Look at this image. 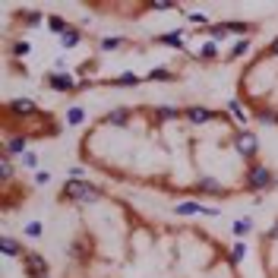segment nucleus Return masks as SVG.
<instances>
[{
    "label": "nucleus",
    "mask_w": 278,
    "mask_h": 278,
    "mask_svg": "<svg viewBox=\"0 0 278 278\" xmlns=\"http://www.w3.org/2000/svg\"><path fill=\"white\" fill-rule=\"evenodd\" d=\"M25 152H29V136H16L13 142L6 145V155H19V158H22Z\"/></svg>",
    "instance_id": "39448f33"
},
{
    "label": "nucleus",
    "mask_w": 278,
    "mask_h": 278,
    "mask_svg": "<svg viewBox=\"0 0 278 278\" xmlns=\"http://www.w3.org/2000/svg\"><path fill=\"white\" fill-rule=\"evenodd\" d=\"M250 231H253V221H250V218H240V221H234V234H237V237H247Z\"/></svg>",
    "instance_id": "9b49d317"
},
{
    "label": "nucleus",
    "mask_w": 278,
    "mask_h": 278,
    "mask_svg": "<svg viewBox=\"0 0 278 278\" xmlns=\"http://www.w3.org/2000/svg\"><path fill=\"white\" fill-rule=\"evenodd\" d=\"M259 120H263V124H278V117H272L269 111H259Z\"/></svg>",
    "instance_id": "cd10ccee"
},
{
    "label": "nucleus",
    "mask_w": 278,
    "mask_h": 278,
    "mask_svg": "<svg viewBox=\"0 0 278 278\" xmlns=\"http://www.w3.org/2000/svg\"><path fill=\"white\" fill-rule=\"evenodd\" d=\"M67 196L70 199H82V203H95L101 196V190H95L92 184H79V180H70L67 184Z\"/></svg>",
    "instance_id": "f257e3e1"
},
{
    "label": "nucleus",
    "mask_w": 278,
    "mask_h": 278,
    "mask_svg": "<svg viewBox=\"0 0 278 278\" xmlns=\"http://www.w3.org/2000/svg\"><path fill=\"white\" fill-rule=\"evenodd\" d=\"M48 180H51L48 171H38V174H35V184H48Z\"/></svg>",
    "instance_id": "c85d7f7f"
},
{
    "label": "nucleus",
    "mask_w": 278,
    "mask_h": 278,
    "mask_svg": "<svg viewBox=\"0 0 278 278\" xmlns=\"http://www.w3.org/2000/svg\"><path fill=\"white\" fill-rule=\"evenodd\" d=\"M82 117H85V111H82V108H70V111H67V124H73V127H76V124H82Z\"/></svg>",
    "instance_id": "4468645a"
},
{
    "label": "nucleus",
    "mask_w": 278,
    "mask_h": 278,
    "mask_svg": "<svg viewBox=\"0 0 278 278\" xmlns=\"http://www.w3.org/2000/svg\"><path fill=\"white\" fill-rule=\"evenodd\" d=\"M269 184H272V171L266 168V164H253L247 174V187L250 190H266Z\"/></svg>",
    "instance_id": "f03ea898"
},
{
    "label": "nucleus",
    "mask_w": 278,
    "mask_h": 278,
    "mask_svg": "<svg viewBox=\"0 0 278 278\" xmlns=\"http://www.w3.org/2000/svg\"><path fill=\"white\" fill-rule=\"evenodd\" d=\"M13 111H35V104L29 98H19V101H13Z\"/></svg>",
    "instance_id": "aec40b11"
},
{
    "label": "nucleus",
    "mask_w": 278,
    "mask_h": 278,
    "mask_svg": "<svg viewBox=\"0 0 278 278\" xmlns=\"http://www.w3.org/2000/svg\"><path fill=\"white\" fill-rule=\"evenodd\" d=\"M35 164H38L35 152H25V155H22V168H35Z\"/></svg>",
    "instance_id": "5701e85b"
},
{
    "label": "nucleus",
    "mask_w": 278,
    "mask_h": 278,
    "mask_svg": "<svg viewBox=\"0 0 278 278\" xmlns=\"http://www.w3.org/2000/svg\"><path fill=\"white\" fill-rule=\"evenodd\" d=\"M174 215H218V208H208V206H199V203H184L174 208Z\"/></svg>",
    "instance_id": "7ed1b4c3"
},
{
    "label": "nucleus",
    "mask_w": 278,
    "mask_h": 278,
    "mask_svg": "<svg viewBox=\"0 0 278 278\" xmlns=\"http://www.w3.org/2000/svg\"><path fill=\"white\" fill-rule=\"evenodd\" d=\"M60 41H64V48H73V45H79V32H76V29H67L64 35H60Z\"/></svg>",
    "instance_id": "f8f14e48"
},
{
    "label": "nucleus",
    "mask_w": 278,
    "mask_h": 278,
    "mask_svg": "<svg viewBox=\"0 0 278 278\" xmlns=\"http://www.w3.org/2000/svg\"><path fill=\"white\" fill-rule=\"evenodd\" d=\"M215 54H218L215 41H206V45H199V57H215Z\"/></svg>",
    "instance_id": "2eb2a0df"
},
{
    "label": "nucleus",
    "mask_w": 278,
    "mask_h": 278,
    "mask_svg": "<svg viewBox=\"0 0 278 278\" xmlns=\"http://www.w3.org/2000/svg\"><path fill=\"white\" fill-rule=\"evenodd\" d=\"M247 51H250V38H243L240 45H237V48L231 51V57H240V54H247Z\"/></svg>",
    "instance_id": "412c9836"
},
{
    "label": "nucleus",
    "mask_w": 278,
    "mask_h": 278,
    "mask_svg": "<svg viewBox=\"0 0 278 278\" xmlns=\"http://www.w3.org/2000/svg\"><path fill=\"white\" fill-rule=\"evenodd\" d=\"M269 237H272V240L278 237V224H272V231H269Z\"/></svg>",
    "instance_id": "7c9ffc66"
},
{
    "label": "nucleus",
    "mask_w": 278,
    "mask_h": 278,
    "mask_svg": "<svg viewBox=\"0 0 278 278\" xmlns=\"http://www.w3.org/2000/svg\"><path fill=\"white\" fill-rule=\"evenodd\" d=\"M269 51H272V54H278V41H272V45H269Z\"/></svg>",
    "instance_id": "2f4dec72"
},
{
    "label": "nucleus",
    "mask_w": 278,
    "mask_h": 278,
    "mask_svg": "<svg viewBox=\"0 0 278 278\" xmlns=\"http://www.w3.org/2000/svg\"><path fill=\"white\" fill-rule=\"evenodd\" d=\"M171 70H155V73H149V79H171Z\"/></svg>",
    "instance_id": "a878e982"
},
{
    "label": "nucleus",
    "mask_w": 278,
    "mask_h": 278,
    "mask_svg": "<svg viewBox=\"0 0 278 278\" xmlns=\"http://www.w3.org/2000/svg\"><path fill=\"white\" fill-rule=\"evenodd\" d=\"M243 256H247V243H243V240H237V243H234V250H231V263L237 266Z\"/></svg>",
    "instance_id": "ddd939ff"
},
{
    "label": "nucleus",
    "mask_w": 278,
    "mask_h": 278,
    "mask_svg": "<svg viewBox=\"0 0 278 278\" xmlns=\"http://www.w3.org/2000/svg\"><path fill=\"white\" fill-rule=\"evenodd\" d=\"M161 45H171V48H184V35H180V32H168V35H161Z\"/></svg>",
    "instance_id": "9d476101"
},
{
    "label": "nucleus",
    "mask_w": 278,
    "mask_h": 278,
    "mask_svg": "<svg viewBox=\"0 0 278 278\" xmlns=\"http://www.w3.org/2000/svg\"><path fill=\"white\" fill-rule=\"evenodd\" d=\"M0 171H3V180H10L13 168H10V158H6V155H3V161H0Z\"/></svg>",
    "instance_id": "bb28decb"
},
{
    "label": "nucleus",
    "mask_w": 278,
    "mask_h": 278,
    "mask_svg": "<svg viewBox=\"0 0 278 278\" xmlns=\"http://www.w3.org/2000/svg\"><path fill=\"white\" fill-rule=\"evenodd\" d=\"M48 29H51V32H60V35H64V32H67V25H64V19L51 16V19H48Z\"/></svg>",
    "instance_id": "f3484780"
},
{
    "label": "nucleus",
    "mask_w": 278,
    "mask_h": 278,
    "mask_svg": "<svg viewBox=\"0 0 278 278\" xmlns=\"http://www.w3.org/2000/svg\"><path fill=\"white\" fill-rule=\"evenodd\" d=\"M228 108H231V114L237 117V120H247V114L240 111V101H228Z\"/></svg>",
    "instance_id": "4be33fe9"
},
{
    "label": "nucleus",
    "mask_w": 278,
    "mask_h": 278,
    "mask_svg": "<svg viewBox=\"0 0 278 278\" xmlns=\"http://www.w3.org/2000/svg\"><path fill=\"white\" fill-rule=\"evenodd\" d=\"M196 190H199V193H224L221 184H218V180H212V177H203L196 184Z\"/></svg>",
    "instance_id": "0eeeda50"
},
{
    "label": "nucleus",
    "mask_w": 278,
    "mask_h": 278,
    "mask_svg": "<svg viewBox=\"0 0 278 278\" xmlns=\"http://www.w3.org/2000/svg\"><path fill=\"white\" fill-rule=\"evenodd\" d=\"M108 124H127V111H111Z\"/></svg>",
    "instance_id": "6ab92c4d"
},
{
    "label": "nucleus",
    "mask_w": 278,
    "mask_h": 278,
    "mask_svg": "<svg viewBox=\"0 0 278 278\" xmlns=\"http://www.w3.org/2000/svg\"><path fill=\"white\" fill-rule=\"evenodd\" d=\"M237 149H240L243 155H253V152H256V136H253V133H240V136H237Z\"/></svg>",
    "instance_id": "423d86ee"
},
{
    "label": "nucleus",
    "mask_w": 278,
    "mask_h": 278,
    "mask_svg": "<svg viewBox=\"0 0 278 278\" xmlns=\"http://www.w3.org/2000/svg\"><path fill=\"white\" fill-rule=\"evenodd\" d=\"M48 85H51V89H57V92H73V89H76V79H73V76L51 73V76H48Z\"/></svg>",
    "instance_id": "20e7f679"
},
{
    "label": "nucleus",
    "mask_w": 278,
    "mask_h": 278,
    "mask_svg": "<svg viewBox=\"0 0 278 278\" xmlns=\"http://www.w3.org/2000/svg\"><path fill=\"white\" fill-rule=\"evenodd\" d=\"M114 48H120V38H104L101 41V51H114Z\"/></svg>",
    "instance_id": "b1692460"
},
{
    "label": "nucleus",
    "mask_w": 278,
    "mask_h": 278,
    "mask_svg": "<svg viewBox=\"0 0 278 278\" xmlns=\"http://www.w3.org/2000/svg\"><path fill=\"white\" fill-rule=\"evenodd\" d=\"M190 22H196V25H203V22H206V13H190Z\"/></svg>",
    "instance_id": "c756f323"
},
{
    "label": "nucleus",
    "mask_w": 278,
    "mask_h": 278,
    "mask_svg": "<svg viewBox=\"0 0 278 278\" xmlns=\"http://www.w3.org/2000/svg\"><path fill=\"white\" fill-rule=\"evenodd\" d=\"M174 117H177V108H168V104L158 108V120H174Z\"/></svg>",
    "instance_id": "a211bd4d"
},
{
    "label": "nucleus",
    "mask_w": 278,
    "mask_h": 278,
    "mask_svg": "<svg viewBox=\"0 0 278 278\" xmlns=\"http://www.w3.org/2000/svg\"><path fill=\"white\" fill-rule=\"evenodd\" d=\"M117 82H120V85H136L139 79H136L133 73H124V76H117Z\"/></svg>",
    "instance_id": "393cba45"
},
{
    "label": "nucleus",
    "mask_w": 278,
    "mask_h": 278,
    "mask_svg": "<svg viewBox=\"0 0 278 278\" xmlns=\"http://www.w3.org/2000/svg\"><path fill=\"white\" fill-rule=\"evenodd\" d=\"M22 234H25V237H38V234H41V224H38V221H29V224L22 228Z\"/></svg>",
    "instance_id": "dca6fc26"
},
{
    "label": "nucleus",
    "mask_w": 278,
    "mask_h": 278,
    "mask_svg": "<svg viewBox=\"0 0 278 278\" xmlns=\"http://www.w3.org/2000/svg\"><path fill=\"white\" fill-rule=\"evenodd\" d=\"M0 247H3V253H6V256H13V253H19V256H22V253H25V250H22L13 237H3V240H0Z\"/></svg>",
    "instance_id": "1a4fd4ad"
},
{
    "label": "nucleus",
    "mask_w": 278,
    "mask_h": 278,
    "mask_svg": "<svg viewBox=\"0 0 278 278\" xmlns=\"http://www.w3.org/2000/svg\"><path fill=\"white\" fill-rule=\"evenodd\" d=\"M187 117L193 120V124H208V120H212V111H206V108H190Z\"/></svg>",
    "instance_id": "6e6552de"
}]
</instances>
